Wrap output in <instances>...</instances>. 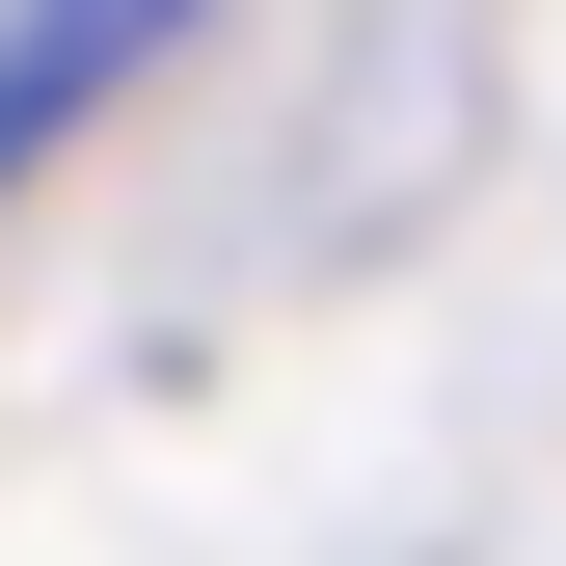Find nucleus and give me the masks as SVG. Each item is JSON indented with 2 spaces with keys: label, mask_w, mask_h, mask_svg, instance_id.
<instances>
[{
  "label": "nucleus",
  "mask_w": 566,
  "mask_h": 566,
  "mask_svg": "<svg viewBox=\"0 0 566 566\" xmlns=\"http://www.w3.org/2000/svg\"><path fill=\"white\" fill-rule=\"evenodd\" d=\"M163 28H217V0H0V189H28V163H54V135H82Z\"/></svg>",
  "instance_id": "1"
}]
</instances>
